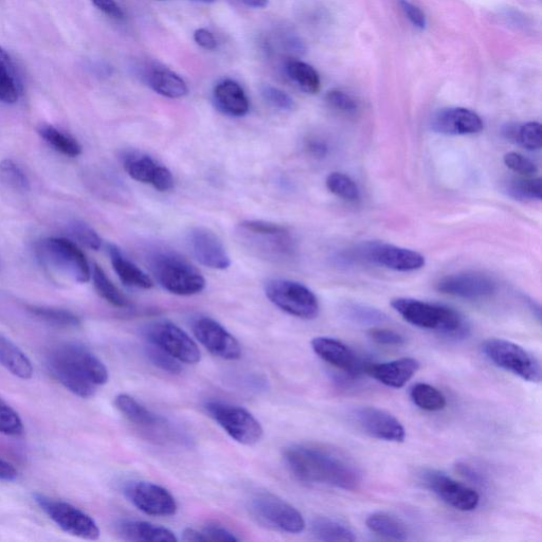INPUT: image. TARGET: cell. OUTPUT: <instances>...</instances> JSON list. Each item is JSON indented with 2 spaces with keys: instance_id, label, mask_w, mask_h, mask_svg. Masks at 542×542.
Masks as SVG:
<instances>
[{
  "instance_id": "6da1fadb",
  "label": "cell",
  "mask_w": 542,
  "mask_h": 542,
  "mask_svg": "<svg viewBox=\"0 0 542 542\" xmlns=\"http://www.w3.org/2000/svg\"><path fill=\"white\" fill-rule=\"evenodd\" d=\"M284 460L289 471L305 483L354 492L363 481L358 467L351 460L328 449L293 445L284 451Z\"/></svg>"
},
{
  "instance_id": "7a4b0ae2",
  "label": "cell",
  "mask_w": 542,
  "mask_h": 542,
  "mask_svg": "<svg viewBox=\"0 0 542 542\" xmlns=\"http://www.w3.org/2000/svg\"><path fill=\"white\" fill-rule=\"evenodd\" d=\"M242 245L261 259L274 263L291 261L297 254V241L288 228L264 221H245L237 230Z\"/></svg>"
},
{
  "instance_id": "3957f363",
  "label": "cell",
  "mask_w": 542,
  "mask_h": 542,
  "mask_svg": "<svg viewBox=\"0 0 542 542\" xmlns=\"http://www.w3.org/2000/svg\"><path fill=\"white\" fill-rule=\"evenodd\" d=\"M391 306L414 327L455 338L463 337L468 332L463 316L450 307L411 298L394 299Z\"/></svg>"
},
{
  "instance_id": "277c9868",
  "label": "cell",
  "mask_w": 542,
  "mask_h": 542,
  "mask_svg": "<svg viewBox=\"0 0 542 542\" xmlns=\"http://www.w3.org/2000/svg\"><path fill=\"white\" fill-rule=\"evenodd\" d=\"M157 282L177 296H193L204 291L206 281L200 271L172 251H157L149 259Z\"/></svg>"
},
{
  "instance_id": "5b68a950",
  "label": "cell",
  "mask_w": 542,
  "mask_h": 542,
  "mask_svg": "<svg viewBox=\"0 0 542 542\" xmlns=\"http://www.w3.org/2000/svg\"><path fill=\"white\" fill-rule=\"evenodd\" d=\"M482 351L492 363L529 383L541 382V365L529 351L505 339L491 338L484 341Z\"/></svg>"
},
{
  "instance_id": "8992f818",
  "label": "cell",
  "mask_w": 542,
  "mask_h": 542,
  "mask_svg": "<svg viewBox=\"0 0 542 542\" xmlns=\"http://www.w3.org/2000/svg\"><path fill=\"white\" fill-rule=\"evenodd\" d=\"M44 263L75 282L84 284L92 278V269L79 246L64 238H49L39 245Z\"/></svg>"
},
{
  "instance_id": "52a82bcc",
  "label": "cell",
  "mask_w": 542,
  "mask_h": 542,
  "mask_svg": "<svg viewBox=\"0 0 542 542\" xmlns=\"http://www.w3.org/2000/svg\"><path fill=\"white\" fill-rule=\"evenodd\" d=\"M269 301L294 317L312 320L319 315L320 306L309 287L291 280H271L265 286Z\"/></svg>"
},
{
  "instance_id": "ba28073f",
  "label": "cell",
  "mask_w": 542,
  "mask_h": 542,
  "mask_svg": "<svg viewBox=\"0 0 542 542\" xmlns=\"http://www.w3.org/2000/svg\"><path fill=\"white\" fill-rule=\"evenodd\" d=\"M210 418L218 423L234 441L246 446L258 444L264 435L260 422L246 409L222 402L205 405Z\"/></svg>"
},
{
  "instance_id": "9c48e42d",
  "label": "cell",
  "mask_w": 542,
  "mask_h": 542,
  "mask_svg": "<svg viewBox=\"0 0 542 542\" xmlns=\"http://www.w3.org/2000/svg\"><path fill=\"white\" fill-rule=\"evenodd\" d=\"M250 512L262 525L281 532L299 534L306 526L302 514L274 494L259 493L252 497Z\"/></svg>"
},
{
  "instance_id": "30bf717a",
  "label": "cell",
  "mask_w": 542,
  "mask_h": 542,
  "mask_svg": "<svg viewBox=\"0 0 542 542\" xmlns=\"http://www.w3.org/2000/svg\"><path fill=\"white\" fill-rule=\"evenodd\" d=\"M359 261L368 262L391 270L410 273L422 269L425 258L420 252L383 242H368L355 250Z\"/></svg>"
},
{
  "instance_id": "8fae6325",
  "label": "cell",
  "mask_w": 542,
  "mask_h": 542,
  "mask_svg": "<svg viewBox=\"0 0 542 542\" xmlns=\"http://www.w3.org/2000/svg\"><path fill=\"white\" fill-rule=\"evenodd\" d=\"M35 501L48 517L66 533L85 540H97L100 529L95 520L64 501L35 496Z\"/></svg>"
},
{
  "instance_id": "7c38bea8",
  "label": "cell",
  "mask_w": 542,
  "mask_h": 542,
  "mask_svg": "<svg viewBox=\"0 0 542 542\" xmlns=\"http://www.w3.org/2000/svg\"><path fill=\"white\" fill-rule=\"evenodd\" d=\"M146 337L149 342L164 349L179 363L195 365L201 361V351L196 342L172 322L151 324L146 331Z\"/></svg>"
},
{
  "instance_id": "4fadbf2b",
  "label": "cell",
  "mask_w": 542,
  "mask_h": 542,
  "mask_svg": "<svg viewBox=\"0 0 542 542\" xmlns=\"http://www.w3.org/2000/svg\"><path fill=\"white\" fill-rule=\"evenodd\" d=\"M422 481L429 491L442 501L461 512H472L479 507V494L448 475L427 469L422 474Z\"/></svg>"
},
{
  "instance_id": "5bb4252c",
  "label": "cell",
  "mask_w": 542,
  "mask_h": 542,
  "mask_svg": "<svg viewBox=\"0 0 542 542\" xmlns=\"http://www.w3.org/2000/svg\"><path fill=\"white\" fill-rule=\"evenodd\" d=\"M124 493L138 510L150 516L169 517L178 509L172 494L151 482H133L125 487Z\"/></svg>"
},
{
  "instance_id": "9a60e30c",
  "label": "cell",
  "mask_w": 542,
  "mask_h": 542,
  "mask_svg": "<svg viewBox=\"0 0 542 542\" xmlns=\"http://www.w3.org/2000/svg\"><path fill=\"white\" fill-rule=\"evenodd\" d=\"M193 333L198 341L214 356L225 360H237L242 355L240 342L222 324L208 317L193 323Z\"/></svg>"
},
{
  "instance_id": "2e32d148",
  "label": "cell",
  "mask_w": 542,
  "mask_h": 542,
  "mask_svg": "<svg viewBox=\"0 0 542 542\" xmlns=\"http://www.w3.org/2000/svg\"><path fill=\"white\" fill-rule=\"evenodd\" d=\"M357 425L372 438L387 442L402 443L406 430L391 413L376 407H359L353 411Z\"/></svg>"
},
{
  "instance_id": "e0dca14e",
  "label": "cell",
  "mask_w": 542,
  "mask_h": 542,
  "mask_svg": "<svg viewBox=\"0 0 542 542\" xmlns=\"http://www.w3.org/2000/svg\"><path fill=\"white\" fill-rule=\"evenodd\" d=\"M440 293L466 300H480L493 296L497 291L496 282L479 273L450 275L439 281Z\"/></svg>"
},
{
  "instance_id": "ac0fdd59",
  "label": "cell",
  "mask_w": 542,
  "mask_h": 542,
  "mask_svg": "<svg viewBox=\"0 0 542 542\" xmlns=\"http://www.w3.org/2000/svg\"><path fill=\"white\" fill-rule=\"evenodd\" d=\"M188 245L193 257L206 267L225 270L231 265L224 244L210 229L193 228L188 234Z\"/></svg>"
},
{
  "instance_id": "d6986e66",
  "label": "cell",
  "mask_w": 542,
  "mask_h": 542,
  "mask_svg": "<svg viewBox=\"0 0 542 542\" xmlns=\"http://www.w3.org/2000/svg\"><path fill=\"white\" fill-rule=\"evenodd\" d=\"M123 167L136 182L151 185L160 192L170 191L174 187L171 171L146 154L125 155Z\"/></svg>"
},
{
  "instance_id": "ffe728a7",
  "label": "cell",
  "mask_w": 542,
  "mask_h": 542,
  "mask_svg": "<svg viewBox=\"0 0 542 542\" xmlns=\"http://www.w3.org/2000/svg\"><path fill=\"white\" fill-rule=\"evenodd\" d=\"M430 126L433 132L450 136L474 135L484 129L480 116L463 107L443 108L432 116Z\"/></svg>"
},
{
  "instance_id": "44dd1931",
  "label": "cell",
  "mask_w": 542,
  "mask_h": 542,
  "mask_svg": "<svg viewBox=\"0 0 542 542\" xmlns=\"http://www.w3.org/2000/svg\"><path fill=\"white\" fill-rule=\"evenodd\" d=\"M47 367L51 375L71 393L82 399H89L95 395L97 386L90 382L58 348L49 353Z\"/></svg>"
},
{
  "instance_id": "7402d4cb",
  "label": "cell",
  "mask_w": 542,
  "mask_h": 542,
  "mask_svg": "<svg viewBox=\"0 0 542 542\" xmlns=\"http://www.w3.org/2000/svg\"><path fill=\"white\" fill-rule=\"evenodd\" d=\"M314 352L338 370L356 377L366 372L368 364H364L355 352L342 341L331 337H317L312 340Z\"/></svg>"
},
{
  "instance_id": "603a6c76",
  "label": "cell",
  "mask_w": 542,
  "mask_h": 542,
  "mask_svg": "<svg viewBox=\"0 0 542 542\" xmlns=\"http://www.w3.org/2000/svg\"><path fill=\"white\" fill-rule=\"evenodd\" d=\"M419 369L417 359L406 357L383 364H368L366 373L387 387L400 389L407 385Z\"/></svg>"
},
{
  "instance_id": "cb8c5ba5",
  "label": "cell",
  "mask_w": 542,
  "mask_h": 542,
  "mask_svg": "<svg viewBox=\"0 0 542 542\" xmlns=\"http://www.w3.org/2000/svg\"><path fill=\"white\" fill-rule=\"evenodd\" d=\"M57 348L97 387L108 382L107 368L94 353L78 343H64Z\"/></svg>"
},
{
  "instance_id": "d4e9b609",
  "label": "cell",
  "mask_w": 542,
  "mask_h": 542,
  "mask_svg": "<svg viewBox=\"0 0 542 542\" xmlns=\"http://www.w3.org/2000/svg\"><path fill=\"white\" fill-rule=\"evenodd\" d=\"M213 101L220 112L230 117H243L250 108L244 89L233 80H224L214 87Z\"/></svg>"
},
{
  "instance_id": "484cf974",
  "label": "cell",
  "mask_w": 542,
  "mask_h": 542,
  "mask_svg": "<svg viewBox=\"0 0 542 542\" xmlns=\"http://www.w3.org/2000/svg\"><path fill=\"white\" fill-rule=\"evenodd\" d=\"M118 535L132 542H177L175 534L164 527L138 520H123L117 526Z\"/></svg>"
},
{
  "instance_id": "4316f807",
  "label": "cell",
  "mask_w": 542,
  "mask_h": 542,
  "mask_svg": "<svg viewBox=\"0 0 542 542\" xmlns=\"http://www.w3.org/2000/svg\"><path fill=\"white\" fill-rule=\"evenodd\" d=\"M107 250L114 270L124 285L141 289H151L154 286L152 278L136 264L126 259L117 246L110 244Z\"/></svg>"
},
{
  "instance_id": "83f0119b",
  "label": "cell",
  "mask_w": 542,
  "mask_h": 542,
  "mask_svg": "<svg viewBox=\"0 0 542 542\" xmlns=\"http://www.w3.org/2000/svg\"><path fill=\"white\" fill-rule=\"evenodd\" d=\"M146 79L155 93L166 98L179 99L189 93L185 80L168 68L154 67L149 70Z\"/></svg>"
},
{
  "instance_id": "f1b7e54d",
  "label": "cell",
  "mask_w": 542,
  "mask_h": 542,
  "mask_svg": "<svg viewBox=\"0 0 542 542\" xmlns=\"http://www.w3.org/2000/svg\"><path fill=\"white\" fill-rule=\"evenodd\" d=\"M0 366L25 381L33 376V367L27 355L2 334H0Z\"/></svg>"
},
{
  "instance_id": "f546056e",
  "label": "cell",
  "mask_w": 542,
  "mask_h": 542,
  "mask_svg": "<svg viewBox=\"0 0 542 542\" xmlns=\"http://www.w3.org/2000/svg\"><path fill=\"white\" fill-rule=\"evenodd\" d=\"M368 529L377 536L395 541H405L409 532L405 523L387 513H374L367 518Z\"/></svg>"
},
{
  "instance_id": "4dcf8cb0",
  "label": "cell",
  "mask_w": 542,
  "mask_h": 542,
  "mask_svg": "<svg viewBox=\"0 0 542 542\" xmlns=\"http://www.w3.org/2000/svg\"><path fill=\"white\" fill-rule=\"evenodd\" d=\"M21 86L8 52L0 47V101L13 104L20 98Z\"/></svg>"
},
{
  "instance_id": "1f68e13d",
  "label": "cell",
  "mask_w": 542,
  "mask_h": 542,
  "mask_svg": "<svg viewBox=\"0 0 542 542\" xmlns=\"http://www.w3.org/2000/svg\"><path fill=\"white\" fill-rule=\"evenodd\" d=\"M311 531L313 536L320 541L353 542L357 539L348 526L328 517H318L313 520Z\"/></svg>"
},
{
  "instance_id": "d6a6232c",
  "label": "cell",
  "mask_w": 542,
  "mask_h": 542,
  "mask_svg": "<svg viewBox=\"0 0 542 542\" xmlns=\"http://www.w3.org/2000/svg\"><path fill=\"white\" fill-rule=\"evenodd\" d=\"M286 75L302 92L310 95L319 93L321 80L311 65L298 60H289L285 66Z\"/></svg>"
},
{
  "instance_id": "836d02e7",
  "label": "cell",
  "mask_w": 542,
  "mask_h": 542,
  "mask_svg": "<svg viewBox=\"0 0 542 542\" xmlns=\"http://www.w3.org/2000/svg\"><path fill=\"white\" fill-rule=\"evenodd\" d=\"M115 406L130 422L142 427H155L159 418L146 407L139 404L129 394H119L115 399Z\"/></svg>"
},
{
  "instance_id": "e575fe53",
  "label": "cell",
  "mask_w": 542,
  "mask_h": 542,
  "mask_svg": "<svg viewBox=\"0 0 542 542\" xmlns=\"http://www.w3.org/2000/svg\"><path fill=\"white\" fill-rule=\"evenodd\" d=\"M39 134L49 147L64 156L75 158L82 154V146L77 139L52 125L41 126Z\"/></svg>"
},
{
  "instance_id": "d590c367",
  "label": "cell",
  "mask_w": 542,
  "mask_h": 542,
  "mask_svg": "<svg viewBox=\"0 0 542 542\" xmlns=\"http://www.w3.org/2000/svg\"><path fill=\"white\" fill-rule=\"evenodd\" d=\"M504 133L509 139L529 151L541 149V125L539 122L531 121L522 125H511Z\"/></svg>"
},
{
  "instance_id": "8d00e7d4",
  "label": "cell",
  "mask_w": 542,
  "mask_h": 542,
  "mask_svg": "<svg viewBox=\"0 0 542 542\" xmlns=\"http://www.w3.org/2000/svg\"><path fill=\"white\" fill-rule=\"evenodd\" d=\"M92 278L97 293L106 302L113 306L120 307V309L130 306V300L119 291L118 287L107 277L104 270L97 264L94 265L92 270Z\"/></svg>"
},
{
  "instance_id": "74e56055",
  "label": "cell",
  "mask_w": 542,
  "mask_h": 542,
  "mask_svg": "<svg viewBox=\"0 0 542 542\" xmlns=\"http://www.w3.org/2000/svg\"><path fill=\"white\" fill-rule=\"evenodd\" d=\"M410 397L414 405L425 411H441L447 405L444 394L428 384L414 385L410 390Z\"/></svg>"
},
{
  "instance_id": "f35d334b",
  "label": "cell",
  "mask_w": 542,
  "mask_h": 542,
  "mask_svg": "<svg viewBox=\"0 0 542 542\" xmlns=\"http://www.w3.org/2000/svg\"><path fill=\"white\" fill-rule=\"evenodd\" d=\"M28 310L36 318L54 327L71 329L78 328L81 324V319L67 310L47 306H30Z\"/></svg>"
},
{
  "instance_id": "ab89813d",
  "label": "cell",
  "mask_w": 542,
  "mask_h": 542,
  "mask_svg": "<svg viewBox=\"0 0 542 542\" xmlns=\"http://www.w3.org/2000/svg\"><path fill=\"white\" fill-rule=\"evenodd\" d=\"M509 195L522 201H541L542 180L541 178H515L510 180L507 189Z\"/></svg>"
},
{
  "instance_id": "60d3db41",
  "label": "cell",
  "mask_w": 542,
  "mask_h": 542,
  "mask_svg": "<svg viewBox=\"0 0 542 542\" xmlns=\"http://www.w3.org/2000/svg\"><path fill=\"white\" fill-rule=\"evenodd\" d=\"M325 184H327L331 193L342 198V200L351 203L359 201V188L350 176L340 172H333L328 176Z\"/></svg>"
},
{
  "instance_id": "b9f144b4",
  "label": "cell",
  "mask_w": 542,
  "mask_h": 542,
  "mask_svg": "<svg viewBox=\"0 0 542 542\" xmlns=\"http://www.w3.org/2000/svg\"><path fill=\"white\" fill-rule=\"evenodd\" d=\"M343 316L360 325H376L387 320V316L383 312L358 303H349L343 307Z\"/></svg>"
},
{
  "instance_id": "7bdbcfd3",
  "label": "cell",
  "mask_w": 542,
  "mask_h": 542,
  "mask_svg": "<svg viewBox=\"0 0 542 542\" xmlns=\"http://www.w3.org/2000/svg\"><path fill=\"white\" fill-rule=\"evenodd\" d=\"M0 180L7 187L21 192L30 190V180L24 170L11 159L0 162Z\"/></svg>"
},
{
  "instance_id": "ee69618b",
  "label": "cell",
  "mask_w": 542,
  "mask_h": 542,
  "mask_svg": "<svg viewBox=\"0 0 542 542\" xmlns=\"http://www.w3.org/2000/svg\"><path fill=\"white\" fill-rule=\"evenodd\" d=\"M23 432L24 425L20 415L0 399V433L9 437H20Z\"/></svg>"
},
{
  "instance_id": "f6af8a7d",
  "label": "cell",
  "mask_w": 542,
  "mask_h": 542,
  "mask_svg": "<svg viewBox=\"0 0 542 542\" xmlns=\"http://www.w3.org/2000/svg\"><path fill=\"white\" fill-rule=\"evenodd\" d=\"M146 352L147 356L151 360V363L159 369L171 374H178L182 372V367H180L179 361L167 353L164 349L154 345V343L148 341Z\"/></svg>"
},
{
  "instance_id": "bcb514c9",
  "label": "cell",
  "mask_w": 542,
  "mask_h": 542,
  "mask_svg": "<svg viewBox=\"0 0 542 542\" xmlns=\"http://www.w3.org/2000/svg\"><path fill=\"white\" fill-rule=\"evenodd\" d=\"M69 232L72 238L89 249L97 251L102 247V240L96 230L83 222L70 224Z\"/></svg>"
},
{
  "instance_id": "7dc6e473",
  "label": "cell",
  "mask_w": 542,
  "mask_h": 542,
  "mask_svg": "<svg viewBox=\"0 0 542 542\" xmlns=\"http://www.w3.org/2000/svg\"><path fill=\"white\" fill-rule=\"evenodd\" d=\"M264 100L279 111H292L295 107V101L291 96L283 92L280 88L271 85H265L261 89Z\"/></svg>"
},
{
  "instance_id": "c3c4849f",
  "label": "cell",
  "mask_w": 542,
  "mask_h": 542,
  "mask_svg": "<svg viewBox=\"0 0 542 542\" xmlns=\"http://www.w3.org/2000/svg\"><path fill=\"white\" fill-rule=\"evenodd\" d=\"M503 160L505 166L521 176L533 177L538 173V167L535 162L519 153H508L504 156Z\"/></svg>"
},
{
  "instance_id": "681fc988",
  "label": "cell",
  "mask_w": 542,
  "mask_h": 542,
  "mask_svg": "<svg viewBox=\"0 0 542 542\" xmlns=\"http://www.w3.org/2000/svg\"><path fill=\"white\" fill-rule=\"evenodd\" d=\"M325 101H327L333 110L343 114H354L358 110L356 100L339 89L331 90V92L325 96Z\"/></svg>"
},
{
  "instance_id": "f907efd6",
  "label": "cell",
  "mask_w": 542,
  "mask_h": 542,
  "mask_svg": "<svg viewBox=\"0 0 542 542\" xmlns=\"http://www.w3.org/2000/svg\"><path fill=\"white\" fill-rule=\"evenodd\" d=\"M369 336L378 345L383 346H403L406 342L402 334L388 329H372Z\"/></svg>"
},
{
  "instance_id": "816d5d0a",
  "label": "cell",
  "mask_w": 542,
  "mask_h": 542,
  "mask_svg": "<svg viewBox=\"0 0 542 542\" xmlns=\"http://www.w3.org/2000/svg\"><path fill=\"white\" fill-rule=\"evenodd\" d=\"M409 22L419 30H425L427 27V18L425 13L418 7L409 2V0H397Z\"/></svg>"
},
{
  "instance_id": "f5cc1de1",
  "label": "cell",
  "mask_w": 542,
  "mask_h": 542,
  "mask_svg": "<svg viewBox=\"0 0 542 542\" xmlns=\"http://www.w3.org/2000/svg\"><path fill=\"white\" fill-rule=\"evenodd\" d=\"M206 541L237 542L240 539L225 527L209 525L202 531Z\"/></svg>"
},
{
  "instance_id": "db71d44e",
  "label": "cell",
  "mask_w": 542,
  "mask_h": 542,
  "mask_svg": "<svg viewBox=\"0 0 542 542\" xmlns=\"http://www.w3.org/2000/svg\"><path fill=\"white\" fill-rule=\"evenodd\" d=\"M92 3L103 13L115 20H123L124 12L116 0H92Z\"/></svg>"
},
{
  "instance_id": "11a10c76",
  "label": "cell",
  "mask_w": 542,
  "mask_h": 542,
  "mask_svg": "<svg viewBox=\"0 0 542 542\" xmlns=\"http://www.w3.org/2000/svg\"><path fill=\"white\" fill-rule=\"evenodd\" d=\"M194 41L198 46L206 50H214L218 47L214 35L207 29H197L194 32Z\"/></svg>"
},
{
  "instance_id": "9f6ffc18",
  "label": "cell",
  "mask_w": 542,
  "mask_h": 542,
  "mask_svg": "<svg viewBox=\"0 0 542 542\" xmlns=\"http://www.w3.org/2000/svg\"><path fill=\"white\" fill-rule=\"evenodd\" d=\"M306 151L315 158H324L328 155L329 147L327 142L319 138H312L306 141Z\"/></svg>"
},
{
  "instance_id": "6f0895ef",
  "label": "cell",
  "mask_w": 542,
  "mask_h": 542,
  "mask_svg": "<svg viewBox=\"0 0 542 542\" xmlns=\"http://www.w3.org/2000/svg\"><path fill=\"white\" fill-rule=\"evenodd\" d=\"M16 468L9 462L0 459V481L12 482L17 479Z\"/></svg>"
},
{
  "instance_id": "680465c9",
  "label": "cell",
  "mask_w": 542,
  "mask_h": 542,
  "mask_svg": "<svg viewBox=\"0 0 542 542\" xmlns=\"http://www.w3.org/2000/svg\"><path fill=\"white\" fill-rule=\"evenodd\" d=\"M458 469L459 473L469 480H473L475 482H480L482 480V477L475 471V469L466 464H459Z\"/></svg>"
},
{
  "instance_id": "91938a15",
  "label": "cell",
  "mask_w": 542,
  "mask_h": 542,
  "mask_svg": "<svg viewBox=\"0 0 542 542\" xmlns=\"http://www.w3.org/2000/svg\"><path fill=\"white\" fill-rule=\"evenodd\" d=\"M183 540L187 542H207L203 532L194 529H186L183 533Z\"/></svg>"
},
{
  "instance_id": "94428289",
  "label": "cell",
  "mask_w": 542,
  "mask_h": 542,
  "mask_svg": "<svg viewBox=\"0 0 542 542\" xmlns=\"http://www.w3.org/2000/svg\"><path fill=\"white\" fill-rule=\"evenodd\" d=\"M239 2L252 9H263L268 6V0H239Z\"/></svg>"
},
{
  "instance_id": "6125c7cd",
  "label": "cell",
  "mask_w": 542,
  "mask_h": 542,
  "mask_svg": "<svg viewBox=\"0 0 542 542\" xmlns=\"http://www.w3.org/2000/svg\"><path fill=\"white\" fill-rule=\"evenodd\" d=\"M192 2L203 3V4H211V3L216 2V0H192Z\"/></svg>"
}]
</instances>
